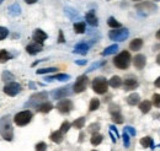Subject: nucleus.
<instances>
[{
	"label": "nucleus",
	"mask_w": 160,
	"mask_h": 151,
	"mask_svg": "<svg viewBox=\"0 0 160 151\" xmlns=\"http://www.w3.org/2000/svg\"><path fill=\"white\" fill-rule=\"evenodd\" d=\"M0 135L8 141H11L14 138V129H12L11 119L9 115L2 117L0 119Z\"/></svg>",
	"instance_id": "nucleus-1"
},
{
	"label": "nucleus",
	"mask_w": 160,
	"mask_h": 151,
	"mask_svg": "<svg viewBox=\"0 0 160 151\" xmlns=\"http://www.w3.org/2000/svg\"><path fill=\"white\" fill-rule=\"evenodd\" d=\"M131 60H132V57H131L129 52L123 51V52H121L118 56L115 57L113 64H115V66H117L118 69L124 70V69H128V66H129V64H131Z\"/></svg>",
	"instance_id": "nucleus-2"
},
{
	"label": "nucleus",
	"mask_w": 160,
	"mask_h": 151,
	"mask_svg": "<svg viewBox=\"0 0 160 151\" xmlns=\"http://www.w3.org/2000/svg\"><path fill=\"white\" fill-rule=\"evenodd\" d=\"M107 87H108V82H107V80L105 79V77H96V79H94V81H92V90L96 92V94L99 95H103L107 92Z\"/></svg>",
	"instance_id": "nucleus-3"
},
{
	"label": "nucleus",
	"mask_w": 160,
	"mask_h": 151,
	"mask_svg": "<svg viewBox=\"0 0 160 151\" xmlns=\"http://www.w3.org/2000/svg\"><path fill=\"white\" fill-rule=\"evenodd\" d=\"M32 119V112L30 111H22V112H19L18 114H15L14 117V122L16 125L19 127H25L27 125Z\"/></svg>",
	"instance_id": "nucleus-4"
},
{
	"label": "nucleus",
	"mask_w": 160,
	"mask_h": 151,
	"mask_svg": "<svg viewBox=\"0 0 160 151\" xmlns=\"http://www.w3.org/2000/svg\"><path fill=\"white\" fill-rule=\"evenodd\" d=\"M128 35H129V32H128V30H126V28H120V30L113 28L112 31H110L108 37H110V39H112V41L122 42V41H124L126 38L128 37Z\"/></svg>",
	"instance_id": "nucleus-5"
},
{
	"label": "nucleus",
	"mask_w": 160,
	"mask_h": 151,
	"mask_svg": "<svg viewBox=\"0 0 160 151\" xmlns=\"http://www.w3.org/2000/svg\"><path fill=\"white\" fill-rule=\"evenodd\" d=\"M88 82H89V79H88V76H86V75L79 76V77H78V80L75 81L74 86H73L74 92L80 94V92L85 91V89H86V86H88Z\"/></svg>",
	"instance_id": "nucleus-6"
},
{
	"label": "nucleus",
	"mask_w": 160,
	"mask_h": 151,
	"mask_svg": "<svg viewBox=\"0 0 160 151\" xmlns=\"http://www.w3.org/2000/svg\"><path fill=\"white\" fill-rule=\"evenodd\" d=\"M20 91H21V86L18 82H10V84H8V85L4 86V92L6 95H9V96H11V97L16 96Z\"/></svg>",
	"instance_id": "nucleus-7"
},
{
	"label": "nucleus",
	"mask_w": 160,
	"mask_h": 151,
	"mask_svg": "<svg viewBox=\"0 0 160 151\" xmlns=\"http://www.w3.org/2000/svg\"><path fill=\"white\" fill-rule=\"evenodd\" d=\"M57 110L63 114L69 113L73 110V102L70 100H62L57 105Z\"/></svg>",
	"instance_id": "nucleus-8"
},
{
	"label": "nucleus",
	"mask_w": 160,
	"mask_h": 151,
	"mask_svg": "<svg viewBox=\"0 0 160 151\" xmlns=\"http://www.w3.org/2000/svg\"><path fill=\"white\" fill-rule=\"evenodd\" d=\"M136 9L139 11H147V12H154L157 10V6L150 1H144L142 4L136 5Z\"/></svg>",
	"instance_id": "nucleus-9"
},
{
	"label": "nucleus",
	"mask_w": 160,
	"mask_h": 151,
	"mask_svg": "<svg viewBox=\"0 0 160 151\" xmlns=\"http://www.w3.org/2000/svg\"><path fill=\"white\" fill-rule=\"evenodd\" d=\"M42 48H43L42 43H37V42H35V41H33L32 43H30V44L26 47V51H27V53H28V54L35 56V54L40 53L41 51H42Z\"/></svg>",
	"instance_id": "nucleus-10"
},
{
	"label": "nucleus",
	"mask_w": 160,
	"mask_h": 151,
	"mask_svg": "<svg viewBox=\"0 0 160 151\" xmlns=\"http://www.w3.org/2000/svg\"><path fill=\"white\" fill-rule=\"evenodd\" d=\"M145 63H147V59H145V57L143 54H137L136 57L133 58V65L138 70H142L145 66Z\"/></svg>",
	"instance_id": "nucleus-11"
},
{
	"label": "nucleus",
	"mask_w": 160,
	"mask_h": 151,
	"mask_svg": "<svg viewBox=\"0 0 160 151\" xmlns=\"http://www.w3.org/2000/svg\"><path fill=\"white\" fill-rule=\"evenodd\" d=\"M123 86H124V90H134L137 86H138V81L134 79V77H127L124 81H122Z\"/></svg>",
	"instance_id": "nucleus-12"
},
{
	"label": "nucleus",
	"mask_w": 160,
	"mask_h": 151,
	"mask_svg": "<svg viewBox=\"0 0 160 151\" xmlns=\"http://www.w3.org/2000/svg\"><path fill=\"white\" fill-rule=\"evenodd\" d=\"M47 33L46 32H43L42 30H36L35 32H33V41L35 42H37V43H42L43 44V42L47 39Z\"/></svg>",
	"instance_id": "nucleus-13"
},
{
	"label": "nucleus",
	"mask_w": 160,
	"mask_h": 151,
	"mask_svg": "<svg viewBox=\"0 0 160 151\" xmlns=\"http://www.w3.org/2000/svg\"><path fill=\"white\" fill-rule=\"evenodd\" d=\"M52 95L56 100H58V98H64L65 96H68L69 91H68V87H62V89H58L57 91H53Z\"/></svg>",
	"instance_id": "nucleus-14"
},
{
	"label": "nucleus",
	"mask_w": 160,
	"mask_h": 151,
	"mask_svg": "<svg viewBox=\"0 0 160 151\" xmlns=\"http://www.w3.org/2000/svg\"><path fill=\"white\" fill-rule=\"evenodd\" d=\"M37 110H38V112H41V113H48V112H51L53 110V105L49 103V102H43V103L38 105Z\"/></svg>",
	"instance_id": "nucleus-15"
},
{
	"label": "nucleus",
	"mask_w": 160,
	"mask_h": 151,
	"mask_svg": "<svg viewBox=\"0 0 160 151\" xmlns=\"http://www.w3.org/2000/svg\"><path fill=\"white\" fill-rule=\"evenodd\" d=\"M85 19H86V21H88V23H89V25H91V26H98V25H99L98 17L95 16L94 11L88 12V14H86V16H85Z\"/></svg>",
	"instance_id": "nucleus-16"
},
{
	"label": "nucleus",
	"mask_w": 160,
	"mask_h": 151,
	"mask_svg": "<svg viewBox=\"0 0 160 151\" xmlns=\"http://www.w3.org/2000/svg\"><path fill=\"white\" fill-rule=\"evenodd\" d=\"M142 46H143V41L140 38H136V39H133L129 43V49L137 52V51H139L140 48H142Z\"/></svg>",
	"instance_id": "nucleus-17"
},
{
	"label": "nucleus",
	"mask_w": 160,
	"mask_h": 151,
	"mask_svg": "<svg viewBox=\"0 0 160 151\" xmlns=\"http://www.w3.org/2000/svg\"><path fill=\"white\" fill-rule=\"evenodd\" d=\"M108 85L111 87H113V89H117V87L122 86V79L120 76H112L110 79V81H108Z\"/></svg>",
	"instance_id": "nucleus-18"
},
{
	"label": "nucleus",
	"mask_w": 160,
	"mask_h": 151,
	"mask_svg": "<svg viewBox=\"0 0 160 151\" xmlns=\"http://www.w3.org/2000/svg\"><path fill=\"white\" fill-rule=\"evenodd\" d=\"M88 49H89V46L86 43H79L75 46V49H74V53H79V54H86L88 53Z\"/></svg>",
	"instance_id": "nucleus-19"
},
{
	"label": "nucleus",
	"mask_w": 160,
	"mask_h": 151,
	"mask_svg": "<svg viewBox=\"0 0 160 151\" xmlns=\"http://www.w3.org/2000/svg\"><path fill=\"white\" fill-rule=\"evenodd\" d=\"M51 140L53 141V143H56V144H60L62 141H63V133L58 130V132H54L51 134Z\"/></svg>",
	"instance_id": "nucleus-20"
},
{
	"label": "nucleus",
	"mask_w": 160,
	"mask_h": 151,
	"mask_svg": "<svg viewBox=\"0 0 160 151\" xmlns=\"http://www.w3.org/2000/svg\"><path fill=\"white\" fill-rule=\"evenodd\" d=\"M150 108H152V102L150 101H143V102H140L139 105V110L143 112V113H148L149 111H150Z\"/></svg>",
	"instance_id": "nucleus-21"
},
{
	"label": "nucleus",
	"mask_w": 160,
	"mask_h": 151,
	"mask_svg": "<svg viewBox=\"0 0 160 151\" xmlns=\"http://www.w3.org/2000/svg\"><path fill=\"white\" fill-rule=\"evenodd\" d=\"M139 100L140 98L138 94H132L127 97V102H128V105H131V106H136V105L139 102Z\"/></svg>",
	"instance_id": "nucleus-22"
},
{
	"label": "nucleus",
	"mask_w": 160,
	"mask_h": 151,
	"mask_svg": "<svg viewBox=\"0 0 160 151\" xmlns=\"http://www.w3.org/2000/svg\"><path fill=\"white\" fill-rule=\"evenodd\" d=\"M102 139H103V136L101 135V134H98V133H94L92 134V136H91V139H90V141H91V144L92 145H100L101 141H102Z\"/></svg>",
	"instance_id": "nucleus-23"
},
{
	"label": "nucleus",
	"mask_w": 160,
	"mask_h": 151,
	"mask_svg": "<svg viewBox=\"0 0 160 151\" xmlns=\"http://www.w3.org/2000/svg\"><path fill=\"white\" fill-rule=\"evenodd\" d=\"M117 49H118V46H117V44L110 46V47H107V48L102 52V56H111V54L116 53V52H117Z\"/></svg>",
	"instance_id": "nucleus-24"
},
{
	"label": "nucleus",
	"mask_w": 160,
	"mask_h": 151,
	"mask_svg": "<svg viewBox=\"0 0 160 151\" xmlns=\"http://www.w3.org/2000/svg\"><path fill=\"white\" fill-rule=\"evenodd\" d=\"M140 145L143 148H150L153 145V139L150 136H144L140 139Z\"/></svg>",
	"instance_id": "nucleus-25"
},
{
	"label": "nucleus",
	"mask_w": 160,
	"mask_h": 151,
	"mask_svg": "<svg viewBox=\"0 0 160 151\" xmlns=\"http://www.w3.org/2000/svg\"><path fill=\"white\" fill-rule=\"evenodd\" d=\"M112 115V120L115 122V123H117V124H122L123 123V117H122V114L120 113V111H117V112H112L111 113Z\"/></svg>",
	"instance_id": "nucleus-26"
},
{
	"label": "nucleus",
	"mask_w": 160,
	"mask_h": 151,
	"mask_svg": "<svg viewBox=\"0 0 160 151\" xmlns=\"http://www.w3.org/2000/svg\"><path fill=\"white\" fill-rule=\"evenodd\" d=\"M85 30H86V27H85V23L84 22H77V23H74V31L77 33H84Z\"/></svg>",
	"instance_id": "nucleus-27"
},
{
	"label": "nucleus",
	"mask_w": 160,
	"mask_h": 151,
	"mask_svg": "<svg viewBox=\"0 0 160 151\" xmlns=\"http://www.w3.org/2000/svg\"><path fill=\"white\" fill-rule=\"evenodd\" d=\"M84 124H85V118H84V117H80V118L75 119V120L73 122V127L77 128V129H81V128L84 127Z\"/></svg>",
	"instance_id": "nucleus-28"
},
{
	"label": "nucleus",
	"mask_w": 160,
	"mask_h": 151,
	"mask_svg": "<svg viewBox=\"0 0 160 151\" xmlns=\"http://www.w3.org/2000/svg\"><path fill=\"white\" fill-rule=\"evenodd\" d=\"M99 107H100V101H99L98 98H92V100L90 101V106H89V110L92 112V111H96Z\"/></svg>",
	"instance_id": "nucleus-29"
},
{
	"label": "nucleus",
	"mask_w": 160,
	"mask_h": 151,
	"mask_svg": "<svg viewBox=\"0 0 160 151\" xmlns=\"http://www.w3.org/2000/svg\"><path fill=\"white\" fill-rule=\"evenodd\" d=\"M107 23H108V26L111 28H120L121 27V23L115 17H110V19L107 20Z\"/></svg>",
	"instance_id": "nucleus-30"
},
{
	"label": "nucleus",
	"mask_w": 160,
	"mask_h": 151,
	"mask_svg": "<svg viewBox=\"0 0 160 151\" xmlns=\"http://www.w3.org/2000/svg\"><path fill=\"white\" fill-rule=\"evenodd\" d=\"M10 58H11V56L9 54V52H6L5 49L0 51V63H5V61H8Z\"/></svg>",
	"instance_id": "nucleus-31"
},
{
	"label": "nucleus",
	"mask_w": 160,
	"mask_h": 151,
	"mask_svg": "<svg viewBox=\"0 0 160 151\" xmlns=\"http://www.w3.org/2000/svg\"><path fill=\"white\" fill-rule=\"evenodd\" d=\"M46 97H47V94H46V92H41V94H37V95H35V96H32V97H31V102L43 101Z\"/></svg>",
	"instance_id": "nucleus-32"
},
{
	"label": "nucleus",
	"mask_w": 160,
	"mask_h": 151,
	"mask_svg": "<svg viewBox=\"0 0 160 151\" xmlns=\"http://www.w3.org/2000/svg\"><path fill=\"white\" fill-rule=\"evenodd\" d=\"M8 35H9V30L6 27H1L0 26V41L5 39V38L8 37Z\"/></svg>",
	"instance_id": "nucleus-33"
},
{
	"label": "nucleus",
	"mask_w": 160,
	"mask_h": 151,
	"mask_svg": "<svg viewBox=\"0 0 160 151\" xmlns=\"http://www.w3.org/2000/svg\"><path fill=\"white\" fill-rule=\"evenodd\" d=\"M57 68H46V69H38L37 70V74H46V73H53L56 71Z\"/></svg>",
	"instance_id": "nucleus-34"
},
{
	"label": "nucleus",
	"mask_w": 160,
	"mask_h": 151,
	"mask_svg": "<svg viewBox=\"0 0 160 151\" xmlns=\"http://www.w3.org/2000/svg\"><path fill=\"white\" fill-rule=\"evenodd\" d=\"M48 79H57L59 81H65V80H69V75H65V74H58V75L53 76V77H48Z\"/></svg>",
	"instance_id": "nucleus-35"
},
{
	"label": "nucleus",
	"mask_w": 160,
	"mask_h": 151,
	"mask_svg": "<svg viewBox=\"0 0 160 151\" xmlns=\"http://www.w3.org/2000/svg\"><path fill=\"white\" fill-rule=\"evenodd\" d=\"M153 105L155 107H160V95L154 94L153 95Z\"/></svg>",
	"instance_id": "nucleus-36"
},
{
	"label": "nucleus",
	"mask_w": 160,
	"mask_h": 151,
	"mask_svg": "<svg viewBox=\"0 0 160 151\" xmlns=\"http://www.w3.org/2000/svg\"><path fill=\"white\" fill-rule=\"evenodd\" d=\"M70 128V123L69 122H64L62 125H60V132L62 133H67Z\"/></svg>",
	"instance_id": "nucleus-37"
},
{
	"label": "nucleus",
	"mask_w": 160,
	"mask_h": 151,
	"mask_svg": "<svg viewBox=\"0 0 160 151\" xmlns=\"http://www.w3.org/2000/svg\"><path fill=\"white\" fill-rule=\"evenodd\" d=\"M47 150V145H46V143H38L37 145H36V151H46Z\"/></svg>",
	"instance_id": "nucleus-38"
},
{
	"label": "nucleus",
	"mask_w": 160,
	"mask_h": 151,
	"mask_svg": "<svg viewBox=\"0 0 160 151\" xmlns=\"http://www.w3.org/2000/svg\"><path fill=\"white\" fill-rule=\"evenodd\" d=\"M99 129H100V125H99L98 123H94V124H91V125H90V128H89V132L94 134V133L98 132Z\"/></svg>",
	"instance_id": "nucleus-39"
},
{
	"label": "nucleus",
	"mask_w": 160,
	"mask_h": 151,
	"mask_svg": "<svg viewBox=\"0 0 160 151\" xmlns=\"http://www.w3.org/2000/svg\"><path fill=\"white\" fill-rule=\"evenodd\" d=\"M11 79H14V76L11 75L10 73H8V71H6V73H4V74H2V80H4V81H5V80H11Z\"/></svg>",
	"instance_id": "nucleus-40"
},
{
	"label": "nucleus",
	"mask_w": 160,
	"mask_h": 151,
	"mask_svg": "<svg viewBox=\"0 0 160 151\" xmlns=\"http://www.w3.org/2000/svg\"><path fill=\"white\" fill-rule=\"evenodd\" d=\"M123 138H124V144H126V146H128V145H129V140H128V135H127V133H124Z\"/></svg>",
	"instance_id": "nucleus-41"
},
{
	"label": "nucleus",
	"mask_w": 160,
	"mask_h": 151,
	"mask_svg": "<svg viewBox=\"0 0 160 151\" xmlns=\"http://www.w3.org/2000/svg\"><path fill=\"white\" fill-rule=\"evenodd\" d=\"M58 42H59V43H63V42H64V37H63V32H62V31H59V39H58Z\"/></svg>",
	"instance_id": "nucleus-42"
},
{
	"label": "nucleus",
	"mask_w": 160,
	"mask_h": 151,
	"mask_svg": "<svg viewBox=\"0 0 160 151\" xmlns=\"http://www.w3.org/2000/svg\"><path fill=\"white\" fill-rule=\"evenodd\" d=\"M154 85L157 86V87H160V76L155 80V82H154Z\"/></svg>",
	"instance_id": "nucleus-43"
},
{
	"label": "nucleus",
	"mask_w": 160,
	"mask_h": 151,
	"mask_svg": "<svg viewBox=\"0 0 160 151\" xmlns=\"http://www.w3.org/2000/svg\"><path fill=\"white\" fill-rule=\"evenodd\" d=\"M126 130H128V132L131 133V134H133V135H134V130H133L131 127H127V129H126Z\"/></svg>",
	"instance_id": "nucleus-44"
},
{
	"label": "nucleus",
	"mask_w": 160,
	"mask_h": 151,
	"mask_svg": "<svg viewBox=\"0 0 160 151\" xmlns=\"http://www.w3.org/2000/svg\"><path fill=\"white\" fill-rule=\"evenodd\" d=\"M25 1H26L27 4H35V2L37 1V0H25Z\"/></svg>",
	"instance_id": "nucleus-45"
},
{
	"label": "nucleus",
	"mask_w": 160,
	"mask_h": 151,
	"mask_svg": "<svg viewBox=\"0 0 160 151\" xmlns=\"http://www.w3.org/2000/svg\"><path fill=\"white\" fill-rule=\"evenodd\" d=\"M157 63H158V64L160 65V54L158 56V57H157Z\"/></svg>",
	"instance_id": "nucleus-46"
},
{
	"label": "nucleus",
	"mask_w": 160,
	"mask_h": 151,
	"mask_svg": "<svg viewBox=\"0 0 160 151\" xmlns=\"http://www.w3.org/2000/svg\"><path fill=\"white\" fill-rule=\"evenodd\" d=\"M157 38H158V39H160V30L157 32Z\"/></svg>",
	"instance_id": "nucleus-47"
},
{
	"label": "nucleus",
	"mask_w": 160,
	"mask_h": 151,
	"mask_svg": "<svg viewBox=\"0 0 160 151\" xmlns=\"http://www.w3.org/2000/svg\"><path fill=\"white\" fill-rule=\"evenodd\" d=\"M133 1H139V0H133Z\"/></svg>",
	"instance_id": "nucleus-48"
},
{
	"label": "nucleus",
	"mask_w": 160,
	"mask_h": 151,
	"mask_svg": "<svg viewBox=\"0 0 160 151\" xmlns=\"http://www.w3.org/2000/svg\"><path fill=\"white\" fill-rule=\"evenodd\" d=\"M155 1H159V0H155Z\"/></svg>",
	"instance_id": "nucleus-49"
},
{
	"label": "nucleus",
	"mask_w": 160,
	"mask_h": 151,
	"mask_svg": "<svg viewBox=\"0 0 160 151\" xmlns=\"http://www.w3.org/2000/svg\"><path fill=\"white\" fill-rule=\"evenodd\" d=\"M92 151H96V150H92Z\"/></svg>",
	"instance_id": "nucleus-50"
}]
</instances>
